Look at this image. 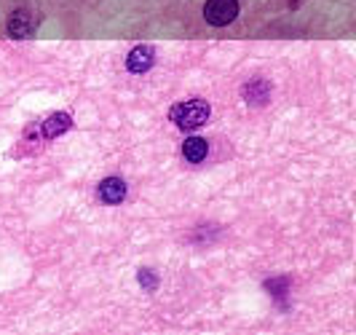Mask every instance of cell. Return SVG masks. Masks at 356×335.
<instances>
[{
  "instance_id": "6da1fadb",
  "label": "cell",
  "mask_w": 356,
  "mask_h": 335,
  "mask_svg": "<svg viewBox=\"0 0 356 335\" xmlns=\"http://www.w3.org/2000/svg\"><path fill=\"white\" fill-rule=\"evenodd\" d=\"M209 116H212V107L204 100H185L169 110V118L175 121V126L185 129V132H193L198 126H204L209 121Z\"/></svg>"
},
{
  "instance_id": "7a4b0ae2",
  "label": "cell",
  "mask_w": 356,
  "mask_h": 335,
  "mask_svg": "<svg viewBox=\"0 0 356 335\" xmlns=\"http://www.w3.org/2000/svg\"><path fill=\"white\" fill-rule=\"evenodd\" d=\"M238 17V0H207L204 19L214 27H225Z\"/></svg>"
},
{
  "instance_id": "3957f363",
  "label": "cell",
  "mask_w": 356,
  "mask_h": 335,
  "mask_svg": "<svg viewBox=\"0 0 356 335\" xmlns=\"http://www.w3.org/2000/svg\"><path fill=\"white\" fill-rule=\"evenodd\" d=\"M38 30V17H33L30 11H17L8 19V36L11 38H30Z\"/></svg>"
},
{
  "instance_id": "277c9868",
  "label": "cell",
  "mask_w": 356,
  "mask_h": 335,
  "mask_svg": "<svg viewBox=\"0 0 356 335\" xmlns=\"http://www.w3.org/2000/svg\"><path fill=\"white\" fill-rule=\"evenodd\" d=\"M153 62H156V52H153V46H137V49H131L129 56H126V68L131 72H147L153 68Z\"/></svg>"
},
{
  "instance_id": "5b68a950",
  "label": "cell",
  "mask_w": 356,
  "mask_h": 335,
  "mask_svg": "<svg viewBox=\"0 0 356 335\" xmlns=\"http://www.w3.org/2000/svg\"><path fill=\"white\" fill-rule=\"evenodd\" d=\"M99 198L105 204H121L126 198V182L121 177H105L99 182Z\"/></svg>"
},
{
  "instance_id": "8992f818",
  "label": "cell",
  "mask_w": 356,
  "mask_h": 335,
  "mask_svg": "<svg viewBox=\"0 0 356 335\" xmlns=\"http://www.w3.org/2000/svg\"><path fill=\"white\" fill-rule=\"evenodd\" d=\"M70 126H72L70 113H54V116H49V118L43 121V129H40V134H43L46 140H54V137L65 134Z\"/></svg>"
},
{
  "instance_id": "52a82bcc",
  "label": "cell",
  "mask_w": 356,
  "mask_h": 335,
  "mask_svg": "<svg viewBox=\"0 0 356 335\" xmlns=\"http://www.w3.org/2000/svg\"><path fill=\"white\" fill-rule=\"evenodd\" d=\"M207 153H209V145L204 137H191V140H185L182 145V156L185 161H191V164H201V161L207 159Z\"/></svg>"
},
{
  "instance_id": "ba28073f",
  "label": "cell",
  "mask_w": 356,
  "mask_h": 335,
  "mask_svg": "<svg viewBox=\"0 0 356 335\" xmlns=\"http://www.w3.org/2000/svg\"><path fill=\"white\" fill-rule=\"evenodd\" d=\"M268 94H270V88H268L266 81H252L250 86H244V97L252 105H263L268 100Z\"/></svg>"
},
{
  "instance_id": "9c48e42d",
  "label": "cell",
  "mask_w": 356,
  "mask_h": 335,
  "mask_svg": "<svg viewBox=\"0 0 356 335\" xmlns=\"http://www.w3.org/2000/svg\"><path fill=\"white\" fill-rule=\"evenodd\" d=\"M137 282L143 284V290H147V293H153V290L159 287V279H156V274H153V271H147V268H143V271L137 274Z\"/></svg>"
}]
</instances>
